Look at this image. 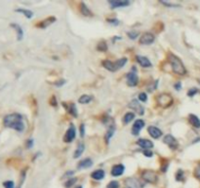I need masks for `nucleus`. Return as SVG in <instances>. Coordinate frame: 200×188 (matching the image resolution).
<instances>
[{"instance_id": "f257e3e1", "label": "nucleus", "mask_w": 200, "mask_h": 188, "mask_svg": "<svg viewBox=\"0 0 200 188\" xmlns=\"http://www.w3.org/2000/svg\"><path fill=\"white\" fill-rule=\"evenodd\" d=\"M3 124L6 127L12 128L14 131L21 132L25 131V122H24V118L23 116L18 114V113H14L5 116V118L3 119Z\"/></svg>"}, {"instance_id": "f03ea898", "label": "nucleus", "mask_w": 200, "mask_h": 188, "mask_svg": "<svg viewBox=\"0 0 200 188\" xmlns=\"http://www.w3.org/2000/svg\"><path fill=\"white\" fill-rule=\"evenodd\" d=\"M168 58H169L170 64H171L172 70L175 74L179 75V76H184L187 74V69L179 57H177L173 53H170Z\"/></svg>"}, {"instance_id": "7ed1b4c3", "label": "nucleus", "mask_w": 200, "mask_h": 188, "mask_svg": "<svg viewBox=\"0 0 200 188\" xmlns=\"http://www.w3.org/2000/svg\"><path fill=\"white\" fill-rule=\"evenodd\" d=\"M156 102L162 108H168L173 104V97L168 93H162L156 97Z\"/></svg>"}, {"instance_id": "20e7f679", "label": "nucleus", "mask_w": 200, "mask_h": 188, "mask_svg": "<svg viewBox=\"0 0 200 188\" xmlns=\"http://www.w3.org/2000/svg\"><path fill=\"white\" fill-rule=\"evenodd\" d=\"M142 178L149 183H155L158 180L157 175L153 171H144L142 173Z\"/></svg>"}, {"instance_id": "39448f33", "label": "nucleus", "mask_w": 200, "mask_h": 188, "mask_svg": "<svg viewBox=\"0 0 200 188\" xmlns=\"http://www.w3.org/2000/svg\"><path fill=\"white\" fill-rule=\"evenodd\" d=\"M126 82H127L128 86H130V87H134V86L138 84L139 77L136 74V71L130 72L129 74H127V76H126Z\"/></svg>"}, {"instance_id": "423d86ee", "label": "nucleus", "mask_w": 200, "mask_h": 188, "mask_svg": "<svg viewBox=\"0 0 200 188\" xmlns=\"http://www.w3.org/2000/svg\"><path fill=\"white\" fill-rule=\"evenodd\" d=\"M75 135H76V131H75V127L73 126L72 125L69 126V128L66 131L64 136V141L65 143H70L73 141V139L75 138Z\"/></svg>"}, {"instance_id": "0eeeda50", "label": "nucleus", "mask_w": 200, "mask_h": 188, "mask_svg": "<svg viewBox=\"0 0 200 188\" xmlns=\"http://www.w3.org/2000/svg\"><path fill=\"white\" fill-rule=\"evenodd\" d=\"M154 39H155V37L151 32H145L140 37V43L143 45H150L154 42Z\"/></svg>"}, {"instance_id": "6e6552de", "label": "nucleus", "mask_w": 200, "mask_h": 188, "mask_svg": "<svg viewBox=\"0 0 200 188\" xmlns=\"http://www.w3.org/2000/svg\"><path fill=\"white\" fill-rule=\"evenodd\" d=\"M163 141H164L165 144H167L169 148H171L173 150H176L178 148V146H179V143H178V141L175 139V137L173 135H171V134L165 135Z\"/></svg>"}, {"instance_id": "1a4fd4ad", "label": "nucleus", "mask_w": 200, "mask_h": 188, "mask_svg": "<svg viewBox=\"0 0 200 188\" xmlns=\"http://www.w3.org/2000/svg\"><path fill=\"white\" fill-rule=\"evenodd\" d=\"M128 107L130 108V109H132V110H134L135 112H137L139 115H144V113H145V109H144V107L140 104V102L138 100H136V99H133L131 102L129 103V105H128Z\"/></svg>"}, {"instance_id": "9d476101", "label": "nucleus", "mask_w": 200, "mask_h": 188, "mask_svg": "<svg viewBox=\"0 0 200 188\" xmlns=\"http://www.w3.org/2000/svg\"><path fill=\"white\" fill-rule=\"evenodd\" d=\"M147 131H149L150 135L154 139H158L159 137H161L162 134H163L161 129H159L156 126H150L147 127Z\"/></svg>"}, {"instance_id": "9b49d317", "label": "nucleus", "mask_w": 200, "mask_h": 188, "mask_svg": "<svg viewBox=\"0 0 200 188\" xmlns=\"http://www.w3.org/2000/svg\"><path fill=\"white\" fill-rule=\"evenodd\" d=\"M144 126H145V121L143 120H137L132 126V133L134 135H138Z\"/></svg>"}, {"instance_id": "f8f14e48", "label": "nucleus", "mask_w": 200, "mask_h": 188, "mask_svg": "<svg viewBox=\"0 0 200 188\" xmlns=\"http://www.w3.org/2000/svg\"><path fill=\"white\" fill-rule=\"evenodd\" d=\"M109 4L112 6V8H120V7H126L129 6L130 2L127 1V0H110Z\"/></svg>"}, {"instance_id": "ddd939ff", "label": "nucleus", "mask_w": 200, "mask_h": 188, "mask_svg": "<svg viewBox=\"0 0 200 188\" xmlns=\"http://www.w3.org/2000/svg\"><path fill=\"white\" fill-rule=\"evenodd\" d=\"M136 60H137V62L140 64V66H142L143 68H150V67L152 66L151 62H150L149 59H147L146 57L138 55V56L136 57Z\"/></svg>"}, {"instance_id": "4468645a", "label": "nucleus", "mask_w": 200, "mask_h": 188, "mask_svg": "<svg viewBox=\"0 0 200 188\" xmlns=\"http://www.w3.org/2000/svg\"><path fill=\"white\" fill-rule=\"evenodd\" d=\"M124 171H125V167L123 165H121V164L116 165L112 170V176H120L123 175Z\"/></svg>"}, {"instance_id": "2eb2a0df", "label": "nucleus", "mask_w": 200, "mask_h": 188, "mask_svg": "<svg viewBox=\"0 0 200 188\" xmlns=\"http://www.w3.org/2000/svg\"><path fill=\"white\" fill-rule=\"evenodd\" d=\"M125 184H126V187H129V188H140V187H143V185L140 183L139 180H137L135 178H128L125 181Z\"/></svg>"}, {"instance_id": "dca6fc26", "label": "nucleus", "mask_w": 200, "mask_h": 188, "mask_svg": "<svg viewBox=\"0 0 200 188\" xmlns=\"http://www.w3.org/2000/svg\"><path fill=\"white\" fill-rule=\"evenodd\" d=\"M10 27H13L14 30L16 31L18 40H21V39L24 38V31H23V28H21V27L20 25H18V24H16V23H12V24L10 25Z\"/></svg>"}, {"instance_id": "f3484780", "label": "nucleus", "mask_w": 200, "mask_h": 188, "mask_svg": "<svg viewBox=\"0 0 200 188\" xmlns=\"http://www.w3.org/2000/svg\"><path fill=\"white\" fill-rule=\"evenodd\" d=\"M137 144L140 146V147H142L144 148L145 150V149H151L153 147V143L150 141V140H147V139H139L137 141Z\"/></svg>"}, {"instance_id": "a211bd4d", "label": "nucleus", "mask_w": 200, "mask_h": 188, "mask_svg": "<svg viewBox=\"0 0 200 188\" xmlns=\"http://www.w3.org/2000/svg\"><path fill=\"white\" fill-rule=\"evenodd\" d=\"M55 21H56V18H55L54 16L48 17L46 20H44V21H42V22H40V23L37 25V27H40V28H45V27H49L50 25L54 24V22H55Z\"/></svg>"}, {"instance_id": "6ab92c4d", "label": "nucleus", "mask_w": 200, "mask_h": 188, "mask_svg": "<svg viewBox=\"0 0 200 188\" xmlns=\"http://www.w3.org/2000/svg\"><path fill=\"white\" fill-rule=\"evenodd\" d=\"M92 166H93V161L91 160V159L86 158V159H84V160H82L78 164V169H80V170L89 169V168H91Z\"/></svg>"}, {"instance_id": "aec40b11", "label": "nucleus", "mask_w": 200, "mask_h": 188, "mask_svg": "<svg viewBox=\"0 0 200 188\" xmlns=\"http://www.w3.org/2000/svg\"><path fill=\"white\" fill-rule=\"evenodd\" d=\"M188 121L190 122V125L192 126H194L196 128H200V120L197 116L193 115V114H190L188 116Z\"/></svg>"}, {"instance_id": "412c9836", "label": "nucleus", "mask_w": 200, "mask_h": 188, "mask_svg": "<svg viewBox=\"0 0 200 188\" xmlns=\"http://www.w3.org/2000/svg\"><path fill=\"white\" fill-rule=\"evenodd\" d=\"M80 12L82 14L83 16H86V17H93V14L92 12L90 11V9L88 8L87 5L85 3H80Z\"/></svg>"}, {"instance_id": "4be33fe9", "label": "nucleus", "mask_w": 200, "mask_h": 188, "mask_svg": "<svg viewBox=\"0 0 200 188\" xmlns=\"http://www.w3.org/2000/svg\"><path fill=\"white\" fill-rule=\"evenodd\" d=\"M102 66L103 68H106L107 70L110 71V72H116V68H115V64L112 61H102Z\"/></svg>"}, {"instance_id": "5701e85b", "label": "nucleus", "mask_w": 200, "mask_h": 188, "mask_svg": "<svg viewBox=\"0 0 200 188\" xmlns=\"http://www.w3.org/2000/svg\"><path fill=\"white\" fill-rule=\"evenodd\" d=\"M91 176L95 180H101L105 177V171H103L102 170H97L92 173Z\"/></svg>"}, {"instance_id": "b1692460", "label": "nucleus", "mask_w": 200, "mask_h": 188, "mask_svg": "<svg viewBox=\"0 0 200 188\" xmlns=\"http://www.w3.org/2000/svg\"><path fill=\"white\" fill-rule=\"evenodd\" d=\"M115 129H116V128H115V126H114V124L112 122V124L108 126L107 132V135H106V140H107V142H108L109 139L113 136V134H114V132H115Z\"/></svg>"}, {"instance_id": "393cba45", "label": "nucleus", "mask_w": 200, "mask_h": 188, "mask_svg": "<svg viewBox=\"0 0 200 188\" xmlns=\"http://www.w3.org/2000/svg\"><path fill=\"white\" fill-rule=\"evenodd\" d=\"M17 13H21L23 15L27 18V19H31L32 16H33V13L31 11V10H27V9H24V8H19V9H16L15 10Z\"/></svg>"}, {"instance_id": "a878e982", "label": "nucleus", "mask_w": 200, "mask_h": 188, "mask_svg": "<svg viewBox=\"0 0 200 188\" xmlns=\"http://www.w3.org/2000/svg\"><path fill=\"white\" fill-rule=\"evenodd\" d=\"M84 150H85L84 144H83V143H79V145H78V147H77L76 151L74 152V155H73V158H74V159L79 158L81 155H82V153L84 152Z\"/></svg>"}, {"instance_id": "bb28decb", "label": "nucleus", "mask_w": 200, "mask_h": 188, "mask_svg": "<svg viewBox=\"0 0 200 188\" xmlns=\"http://www.w3.org/2000/svg\"><path fill=\"white\" fill-rule=\"evenodd\" d=\"M93 100V97L90 96V95H87V94H84V95H82L79 100H78V102L80 104H88V103H90L91 101Z\"/></svg>"}, {"instance_id": "cd10ccee", "label": "nucleus", "mask_w": 200, "mask_h": 188, "mask_svg": "<svg viewBox=\"0 0 200 188\" xmlns=\"http://www.w3.org/2000/svg\"><path fill=\"white\" fill-rule=\"evenodd\" d=\"M134 118H135V114L132 113V112H129L127 114H125L124 118H123V122L125 125H127V124H129V122H131L133 120H134Z\"/></svg>"}, {"instance_id": "c85d7f7f", "label": "nucleus", "mask_w": 200, "mask_h": 188, "mask_svg": "<svg viewBox=\"0 0 200 188\" xmlns=\"http://www.w3.org/2000/svg\"><path fill=\"white\" fill-rule=\"evenodd\" d=\"M126 63H127V58H121V59H119V60H117L116 62H114L116 71L121 69L122 67H124L125 65H126Z\"/></svg>"}, {"instance_id": "c756f323", "label": "nucleus", "mask_w": 200, "mask_h": 188, "mask_svg": "<svg viewBox=\"0 0 200 188\" xmlns=\"http://www.w3.org/2000/svg\"><path fill=\"white\" fill-rule=\"evenodd\" d=\"M68 111L70 115H72L73 117H77V110H76V107L73 103H70L68 107Z\"/></svg>"}, {"instance_id": "7c9ffc66", "label": "nucleus", "mask_w": 200, "mask_h": 188, "mask_svg": "<svg viewBox=\"0 0 200 188\" xmlns=\"http://www.w3.org/2000/svg\"><path fill=\"white\" fill-rule=\"evenodd\" d=\"M98 50L99 51H102V52H105L107 50V45L106 41H101L99 44H98Z\"/></svg>"}, {"instance_id": "2f4dec72", "label": "nucleus", "mask_w": 200, "mask_h": 188, "mask_svg": "<svg viewBox=\"0 0 200 188\" xmlns=\"http://www.w3.org/2000/svg\"><path fill=\"white\" fill-rule=\"evenodd\" d=\"M176 179L178 180V181H183V171L182 170H179L177 171Z\"/></svg>"}, {"instance_id": "473e14b6", "label": "nucleus", "mask_w": 200, "mask_h": 188, "mask_svg": "<svg viewBox=\"0 0 200 188\" xmlns=\"http://www.w3.org/2000/svg\"><path fill=\"white\" fill-rule=\"evenodd\" d=\"M76 178H69L68 181H66L65 183H64V186L66 187V188H69V187H71L73 184H74L75 182H76Z\"/></svg>"}, {"instance_id": "72a5a7b5", "label": "nucleus", "mask_w": 200, "mask_h": 188, "mask_svg": "<svg viewBox=\"0 0 200 188\" xmlns=\"http://www.w3.org/2000/svg\"><path fill=\"white\" fill-rule=\"evenodd\" d=\"M3 186L5 188H15V183L12 180H7V181L3 182Z\"/></svg>"}, {"instance_id": "f704fd0d", "label": "nucleus", "mask_w": 200, "mask_h": 188, "mask_svg": "<svg viewBox=\"0 0 200 188\" xmlns=\"http://www.w3.org/2000/svg\"><path fill=\"white\" fill-rule=\"evenodd\" d=\"M127 35L129 37L130 39H136L139 37V32H127Z\"/></svg>"}, {"instance_id": "c9c22d12", "label": "nucleus", "mask_w": 200, "mask_h": 188, "mask_svg": "<svg viewBox=\"0 0 200 188\" xmlns=\"http://www.w3.org/2000/svg\"><path fill=\"white\" fill-rule=\"evenodd\" d=\"M107 187V188H118L119 187V183H118V181H116V180H113V181H110Z\"/></svg>"}, {"instance_id": "e433bc0d", "label": "nucleus", "mask_w": 200, "mask_h": 188, "mask_svg": "<svg viewBox=\"0 0 200 188\" xmlns=\"http://www.w3.org/2000/svg\"><path fill=\"white\" fill-rule=\"evenodd\" d=\"M139 100L140 101H142V102H145V101L147 100V95L145 93H140L139 94Z\"/></svg>"}, {"instance_id": "4c0bfd02", "label": "nucleus", "mask_w": 200, "mask_h": 188, "mask_svg": "<svg viewBox=\"0 0 200 188\" xmlns=\"http://www.w3.org/2000/svg\"><path fill=\"white\" fill-rule=\"evenodd\" d=\"M197 92H198V89H197V88H191V89L188 90V95L189 97H192V96H194Z\"/></svg>"}, {"instance_id": "58836bf2", "label": "nucleus", "mask_w": 200, "mask_h": 188, "mask_svg": "<svg viewBox=\"0 0 200 188\" xmlns=\"http://www.w3.org/2000/svg\"><path fill=\"white\" fill-rule=\"evenodd\" d=\"M194 176L196 178H198L200 180V165H198L197 167L194 170Z\"/></svg>"}, {"instance_id": "ea45409f", "label": "nucleus", "mask_w": 200, "mask_h": 188, "mask_svg": "<svg viewBox=\"0 0 200 188\" xmlns=\"http://www.w3.org/2000/svg\"><path fill=\"white\" fill-rule=\"evenodd\" d=\"M144 155H145V157L151 158L152 155H153V153H152V151H151L150 149H145V150H144Z\"/></svg>"}, {"instance_id": "a19ab883", "label": "nucleus", "mask_w": 200, "mask_h": 188, "mask_svg": "<svg viewBox=\"0 0 200 188\" xmlns=\"http://www.w3.org/2000/svg\"><path fill=\"white\" fill-rule=\"evenodd\" d=\"M163 5H166L168 7H174V8H176V7H180L179 4H173V3H168V2H165V1H160Z\"/></svg>"}, {"instance_id": "79ce46f5", "label": "nucleus", "mask_w": 200, "mask_h": 188, "mask_svg": "<svg viewBox=\"0 0 200 188\" xmlns=\"http://www.w3.org/2000/svg\"><path fill=\"white\" fill-rule=\"evenodd\" d=\"M85 135V126L83 124L80 125V136L81 137H84Z\"/></svg>"}, {"instance_id": "37998d69", "label": "nucleus", "mask_w": 200, "mask_h": 188, "mask_svg": "<svg viewBox=\"0 0 200 188\" xmlns=\"http://www.w3.org/2000/svg\"><path fill=\"white\" fill-rule=\"evenodd\" d=\"M64 83H65V81H64V79H60V81H59V82H55V85H56V86H58V87H60V86L64 85Z\"/></svg>"}, {"instance_id": "c03bdc74", "label": "nucleus", "mask_w": 200, "mask_h": 188, "mask_svg": "<svg viewBox=\"0 0 200 188\" xmlns=\"http://www.w3.org/2000/svg\"><path fill=\"white\" fill-rule=\"evenodd\" d=\"M32 146H33V140H32V139L27 140V142H26V147H27V148H31Z\"/></svg>"}, {"instance_id": "a18cd8bd", "label": "nucleus", "mask_w": 200, "mask_h": 188, "mask_svg": "<svg viewBox=\"0 0 200 188\" xmlns=\"http://www.w3.org/2000/svg\"><path fill=\"white\" fill-rule=\"evenodd\" d=\"M182 83L181 82H177L176 84H175V89L176 90H181V88H182Z\"/></svg>"}, {"instance_id": "49530a36", "label": "nucleus", "mask_w": 200, "mask_h": 188, "mask_svg": "<svg viewBox=\"0 0 200 188\" xmlns=\"http://www.w3.org/2000/svg\"><path fill=\"white\" fill-rule=\"evenodd\" d=\"M51 105H53V106H57V102H56V97L55 96H53L52 97V99H51Z\"/></svg>"}, {"instance_id": "de8ad7c7", "label": "nucleus", "mask_w": 200, "mask_h": 188, "mask_svg": "<svg viewBox=\"0 0 200 188\" xmlns=\"http://www.w3.org/2000/svg\"><path fill=\"white\" fill-rule=\"evenodd\" d=\"M107 21L109 22V23H112V25H114V26H117L118 23H119V22H118L117 20H115V19L114 20H107Z\"/></svg>"}, {"instance_id": "09e8293b", "label": "nucleus", "mask_w": 200, "mask_h": 188, "mask_svg": "<svg viewBox=\"0 0 200 188\" xmlns=\"http://www.w3.org/2000/svg\"><path fill=\"white\" fill-rule=\"evenodd\" d=\"M75 188H82V186H76Z\"/></svg>"}, {"instance_id": "8fccbe9b", "label": "nucleus", "mask_w": 200, "mask_h": 188, "mask_svg": "<svg viewBox=\"0 0 200 188\" xmlns=\"http://www.w3.org/2000/svg\"><path fill=\"white\" fill-rule=\"evenodd\" d=\"M126 188H129V187H126Z\"/></svg>"}]
</instances>
